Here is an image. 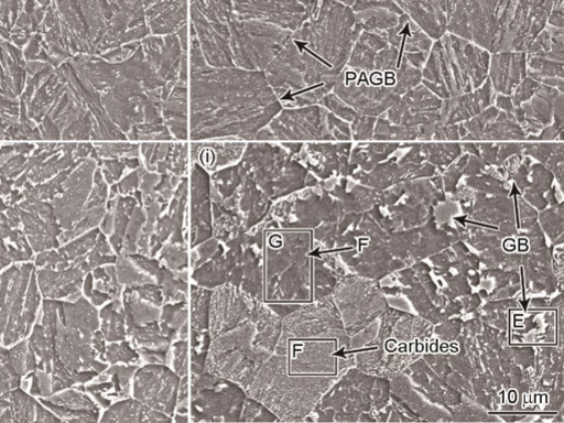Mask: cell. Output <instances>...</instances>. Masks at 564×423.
Returning <instances> with one entry per match:
<instances>
[{
    "instance_id": "cell-1",
    "label": "cell",
    "mask_w": 564,
    "mask_h": 423,
    "mask_svg": "<svg viewBox=\"0 0 564 423\" xmlns=\"http://www.w3.org/2000/svg\"><path fill=\"white\" fill-rule=\"evenodd\" d=\"M90 86L127 141H175L164 111L174 94L189 84V26L167 36H149L127 59L100 56L86 64Z\"/></svg>"
},
{
    "instance_id": "cell-2",
    "label": "cell",
    "mask_w": 564,
    "mask_h": 423,
    "mask_svg": "<svg viewBox=\"0 0 564 423\" xmlns=\"http://www.w3.org/2000/svg\"><path fill=\"white\" fill-rule=\"evenodd\" d=\"M189 142H252L283 109L264 72L216 68L189 30Z\"/></svg>"
},
{
    "instance_id": "cell-3",
    "label": "cell",
    "mask_w": 564,
    "mask_h": 423,
    "mask_svg": "<svg viewBox=\"0 0 564 423\" xmlns=\"http://www.w3.org/2000/svg\"><path fill=\"white\" fill-rule=\"evenodd\" d=\"M99 308L84 294L76 301L44 299L28 337L22 387L36 398L87 384L109 367L95 347Z\"/></svg>"
},
{
    "instance_id": "cell-4",
    "label": "cell",
    "mask_w": 564,
    "mask_h": 423,
    "mask_svg": "<svg viewBox=\"0 0 564 423\" xmlns=\"http://www.w3.org/2000/svg\"><path fill=\"white\" fill-rule=\"evenodd\" d=\"M189 30L209 66L251 72H264L293 34L239 19L231 0H196L191 4Z\"/></svg>"
},
{
    "instance_id": "cell-5",
    "label": "cell",
    "mask_w": 564,
    "mask_h": 423,
    "mask_svg": "<svg viewBox=\"0 0 564 423\" xmlns=\"http://www.w3.org/2000/svg\"><path fill=\"white\" fill-rule=\"evenodd\" d=\"M312 230L282 229L269 218L264 226L263 303L281 318L314 300V248Z\"/></svg>"
},
{
    "instance_id": "cell-6",
    "label": "cell",
    "mask_w": 564,
    "mask_h": 423,
    "mask_svg": "<svg viewBox=\"0 0 564 423\" xmlns=\"http://www.w3.org/2000/svg\"><path fill=\"white\" fill-rule=\"evenodd\" d=\"M446 19L455 32L531 34L547 22L553 0H445Z\"/></svg>"
},
{
    "instance_id": "cell-7",
    "label": "cell",
    "mask_w": 564,
    "mask_h": 423,
    "mask_svg": "<svg viewBox=\"0 0 564 423\" xmlns=\"http://www.w3.org/2000/svg\"><path fill=\"white\" fill-rule=\"evenodd\" d=\"M332 378L290 375L278 354L260 367L247 393L265 405L280 422H306L328 390Z\"/></svg>"
},
{
    "instance_id": "cell-8",
    "label": "cell",
    "mask_w": 564,
    "mask_h": 423,
    "mask_svg": "<svg viewBox=\"0 0 564 423\" xmlns=\"http://www.w3.org/2000/svg\"><path fill=\"white\" fill-rule=\"evenodd\" d=\"M43 301L34 261L0 271V345L10 348L31 335Z\"/></svg>"
},
{
    "instance_id": "cell-9",
    "label": "cell",
    "mask_w": 564,
    "mask_h": 423,
    "mask_svg": "<svg viewBox=\"0 0 564 423\" xmlns=\"http://www.w3.org/2000/svg\"><path fill=\"white\" fill-rule=\"evenodd\" d=\"M258 313L251 321L212 338L205 364L207 371L235 381L245 389L249 387L260 367L272 355L261 345Z\"/></svg>"
},
{
    "instance_id": "cell-10",
    "label": "cell",
    "mask_w": 564,
    "mask_h": 423,
    "mask_svg": "<svg viewBox=\"0 0 564 423\" xmlns=\"http://www.w3.org/2000/svg\"><path fill=\"white\" fill-rule=\"evenodd\" d=\"M241 162L267 196L276 202L318 181L281 144L248 142Z\"/></svg>"
},
{
    "instance_id": "cell-11",
    "label": "cell",
    "mask_w": 564,
    "mask_h": 423,
    "mask_svg": "<svg viewBox=\"0 0 564 423\" xmlns=\"http://www.w3.org/2000/svg\"><path fill=\"white\" fill-rule=\"evenodd\" d=\"M210 196L213 207L234 215L247 231L265 221L274 205L241 161L210 174Z\"/></svg>"
},
{
    "instance_id": "cell-12",
    "label": "cell",
    "mask_w": 564,
    "mask_h": 423,
    "mask_svg": "<svg viewBox=\"0 0 564 423\" xmlns=\"http://www.w3.org/2000/svg\"><path fill=\"white\" fill-rule=\"evenodd\" d=\"M189 380L191 422H243L250 395L242 386L207 370Z\"/></svg>"
},
{
    "instance_id": "cell-13",
    "label": "cell",
    "mask_w": 564,
    "mask_h": 423,
    "mask_svg": "<svg viewBox=\"0 0 564 423\" xmlns=\"http://www.w3.org/2000/svg\"><path fill=\"white\" fill-rule=\"evenodd\" d=\"M343 126L321 106L283 108L262 129L254 141L275 143H315L340 140Z\"/></svg>"
},
{
    "instance_id": "cell-14",
    "label": "cell",
    "mask_w": 564,
    "mask_h": 423,
    "mask_svg": "<svg viewBox=\"0 0 564 423\" xmlns=\"http://www.w3.org/2000/svg\"><path fill=\"white\" fill-rule=\"evenodd\" d=\"M265 221L224 242L221 254L226 284H232L261 302L264 293Z\"/></svg>"
},
{
    "instance_id": "cell-15",
    "label": "cell",
    "mask_w": 564,
    "mask_h": 423,
    "mask_svg": "<svg viewBox=\"0 0 564 423\" xmlns=\"http://www.w3.org/2000/svg\"><path fill=\"white\" fill-rule=\"evenodd\" d=\"M321 0H231L239 19L294 33L316 11Z\"/></svg>"
},
{
    "instance_id": "cell-16",
    "label": "cell",
    "mask_w": 564,
    "mask_h": 423,
    "mask_svg": "<svg viewBox=\"0 0 564 423\" xmlns=\"http://www.w3.org/2000/svg\"><path fill=\"white\" fill-rule=\"evenodd\" d=\"M182 378L165 364H142L132 380V397L173 417Z\"/></svg>"
},
{
    "instance_id": "cell-17",
    "label": "cell",
    "mask_w": 564,
    "mask_h": 423,
    "mask_svg": "<svg viewBox=\"0 0 564 423\" xmlns=\"http://www.w3.org/2000/svg\"><path fill=\"white\" fill-rule=\"evenodd\" d=\"M261 303L232 284L214 289L209 316L212 338L254 318Z\"/></svg>"
},
{
    "instance_id": "cell-18",
    "label": "cell",
    "mask_w": 564,
    "mask_h": 423,
    "mask_svg": "<svg viewBox=\"0 0 564 423\" xmlns=\"http://www.w3.org/2000/svg\"><path fill=\"white\" fill-rule=\"evenodd\" d=\"M188 185V229L192 249L214 237L210 174L199 165L192 164Z\"/></svg>"
},
{
    "instance_id": "cell-19",
    "label": "cell",
    "mask_w": 564,
    "mask_h": 423,
    "mask_svg": "<svg viewBox=\"0 0 564 423\" xmlns=\"http://www.w3.org/2000/svg\"><path fill=\"white\" fill-rule=\"evenodd\" d=\"M212 291L191 283L189 289V344L191 373L205 371L212 341L209 332ZM189 373V375H191Z\"/></svg>"
},
{
    "instance_id": "cell-20",
    "label": "cell",
    "mask_w": 564,
    "mask_h": 423,
    "mask_svg": "<svg viewBox=\"0 0 564 423\" xmlns=\"http://www.w3.org/2000/svg\"><path fill=\"white\" fill-rule=\"evenodd\" d=\"M143 166L156 174L188 177L192 169L189 141L144 142L140 144Z\"/></svg>"
},
{
    "instance_id": "cell-21",
    "label": "cell",
    "mask_w": 564,
    "mask_h": 423,
    "mask_svg": "<svg viewBox=\"0 0 564 423\" xmlns=\"http://www.w3.org/2000/svg\"><path fill=\"white\" fill-rule=\"evenodd\" d=\"M39 400L62 422H100L104 412L87 391L86 384L74 386Z\"/></svg>"
},
{
    "instance_id": "cell-22",
    "label": "cell",
    "mask_w": 564,
    "mask_h": 423,
    "mask_svg": "<svg viewBox=\"0 0 564 423\" xmlns=\"http://www.w3.org/2000/svg\"><path fill=\"white\" fill-rule=\"evenodd\" d=\"M138 368V365H109L86 384V389L102 410H106L115 402L132 395V380Z\"/></svg>"
},
{
    "instance_id": "cell-23",
    "label": "cell",
    "mask_w": 564,
    "mask_h": 423,
    "mask_svg": "<svg viewBox=\"0 0 564 423\" xmlns=\"http://www.w3.org/2000/svg\"><path fill=\"white\" fill-rule=\"evenodd\" d=\"M247 144L248 142L239 140L189 142L191 161L213 174L239 163Z\"/></svg>"
},
{
    "instance_id": "cell-24",
    "label": "cell",
    "mask_w": 564,
    "mask_h": 423,
    "mask_svg": "<svg viewBox=\"0 0 564 423\" xmlns=\"http://www.w3.org/2000/svg\"><path fill=\"white\" fill-rule=\"evenodd\" d=\"M65 269L37 268V281L44 299L76 301L83 295L88 268L73 263Z\"/></svg>"
},
{
    "instance_id": "cell-25",
    "label": "cell",
    "mask_w": 564,
    "mask_h": 423,
    "mask_svg": "<svg viewBox=\"0 0 564 423\" xmlns=\"http://www.w3.org/2000/svg\"><path fill=\"white\" fill-rule=\"evenodd\" d=\"M34 254L22 227L0 212V271L17 262L34 261Z\"/></svg>"
},
{
    "instance_id": "cell-26",
    "label": "cell",
    "mask_w": 564,
    "mask_h": 423,
    "mask_svg": "<svg viewBox=\"0 0 564 423\" xmlns=\"http://www.w3.org/2000/svg\"><path fill=\"white\" fill-rule=\"evenodd\" d=\"M116 263L96 268L85 279L83 294L98 308L122 296Z\"/></svg>"
},
{
    "instance_id": "cell-27",
    "label": "cell",
    "mask_w": 564,
    "mask_h": 423,
    "mask_svg": "<svg viewBox=\"0 0 564 423\" xmlns=\"http://www.w3.org/2000/svg\"><path fill=\"white\" fill-rule=\"evenodd\" d=\"M100 422L109 423H173V417L155 411L135 399L129 397L115 402L104 410Z\"/></svg>"
},
{
    "instance_id": "cell-28",
    "label": "cell",
    "mask_w": 564,
    "mask_h": 423,
    "mask_svg": "<svg viewBox=\"0 0 564 423\" xmlns=\"http://www.w3.org/2000/svg\"><path fill=\"white\" fill-rule=\"evenodd\" d=\"M392 2L427 32L437 34L447 24L445 0H392Z\"/></svg>"
},
{
    "instance_id": "cell-29",
    "label": "cell",
    "mask_w": 564,
    "mask_h": 423,
    "mask_svg": "<svg viewBox=\"0 0 564 423\" xmlns=\"http://www.w3.org/2000/svg\"><path fill=\"white\" fill-rule=\"evenodd\" d=\"M43 403L23 387L11 391L10 405L0 416V422L35 423Z\"/></svg>"
},
{
    "instance_id": "cell-30",
    "label": "cell",
    "mask_w": 564,
    "mask_h": 423,
    "mask_svg": "<svg viewBox=\"0 0 564 423\" xmlns=\"http://www.w3.org/2000/svg\"><path fill=\"white\" fill-rule=\"evenodd\" d=\"M100 330L108 343L128 339V326L122 299H116L99 310Z\"/></svg>"
},
{
    "instance_id": "cell-31",
    "label": "cell",
    "mask_w": 564,
    "mask_h": 423,
    "mask_svg": "<svg viewBox=\"0 0 564 423\" xmlns=\"http://www.w3.org/2000/svg\"><path fill=\"white\" fill-rule=\"evenodd\" d=\"M161 327L173 341L178 338L189 339V300L177 303H164Z\"/></svg>"
},
{
    "instance_id": "cell-32",
    "label": "cell",
    "mask_w": 564,
    "mask_h": 423,
    "mask_svg": "<svg viewBox=\"0 0 564 423\" xmlns=\"http://www.w3.org/2000/svg\"><path fill=\"white\" fill-rule=\"evenodd\" d=\"M189 252L191 248L187 243L166 242L155 258L172 271L185 272L189 271Z\"/></svg>"
},
{
    "instance_id": "cell-33",
    "label": "cell",
    "mask_w": 564,
    "mask_h": 423,
    "mask_svg": "<svg viewBox=\"0 0 564 423\" xmlns=\"http://www.w3.org/2000/svg\"><path fill=\"white\" fill-rule=\"evenodd\" d=\"M116 267L119 282L123 288L156 282L151 274L139 267L128 254L118 256Z\"/></svg>"
},
{
    "instance_id": "cell-34",
    "label": "cell",
    "mask_w": 564,
    "mask_h": 423,
    "mask_svg": "<svg viewBox=\"0 0 564 423\" xmlns=\"http://www.w3.org/2000/svg\"><path fill=\"white\" fill-rule=\"evenodd\" d=\"M23 376L15 368L10 348L0 345V395L22 387Z\"/></svg>"
},
{
    "instance_id": "cell-35",
    "label": "cell",
    "mask_w": 564,
    "mask_h": 423,
    "mask_svg": "<svg viewBox=\"0 0 564 423\" xmlns=\"http://www.w3.org/2000/svg\"><path fill=\"white\" fill-rule=\"evenodd\" d=\"M105 361L109 365L126 364L141 366L143 364L141 355L129 339L108 343Z\"/></svg>"
},
{
    "instance_id": "cell-36",
    "label": "cell",
    "mask_w": 564,
    "mask_h": 423,
    "mask_svg": "<svg viewBox=\"0 0 564 423\" xmlns=\"http://www.w3.org/2000/svg\"><path fill=\"white\" fill-rule=\"evenodd\" d=\"M181 378L191 373V344L189 339L178 338L172 343L169 364Z\"/></svg>"
},
{
    "instance_id": "cell-37",
    "label": "cell",
    "mask_w": 564,
    "mask_h": 423,
    "mask_svg": "<svg viewBox=\"0 0 564 423\" xmlns=\"http://www.w3.org/2000/svg\"><path fill=\"white\" fill-rule=\"evenodd\" d=\"M194 2H196V0H191V4L194 3Z\"/></svg>"
}]
</instances>
